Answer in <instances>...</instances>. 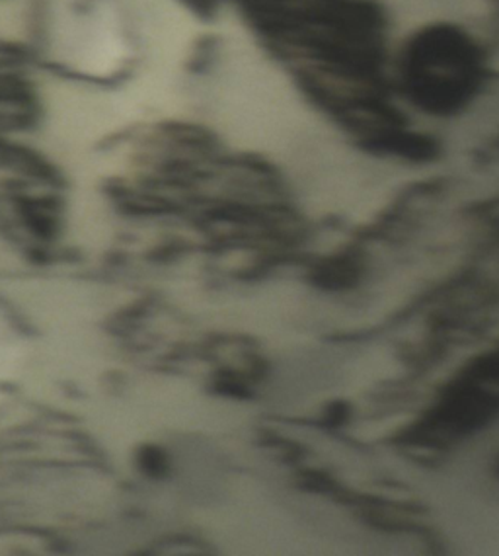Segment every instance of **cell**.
<instances>
[]
</instances>
